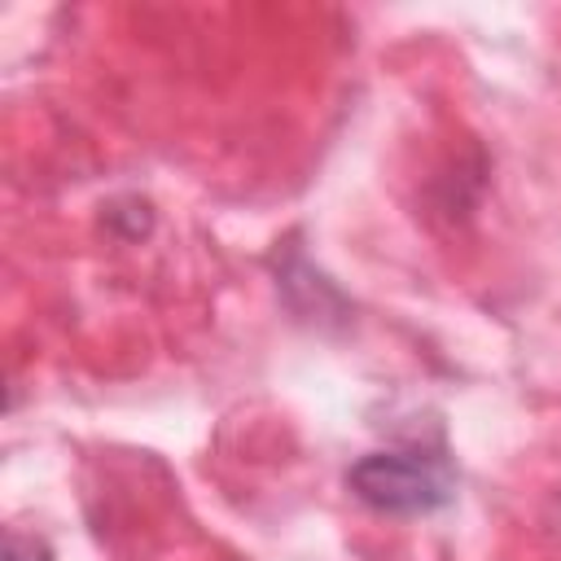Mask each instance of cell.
Here are the masks:
<instances>
[{"instance_id": "6da1fadb", "label": "cell", "mask_w": 561, "mask_h": 561, "mask_svg": "<svg viewBox=\"0 0 561 561\" xmlns=\"http://www.w3.org/2000/svg\"><path fill=\"white\" fill-rule=\"evenodd\" d=\"M346 491L386 517H425L456 500V469L438 451H368L346 469Z\"/></svg>"}, {"instance_id": "7a4b0ae2", "label": "cell", "mask_w": 561, "mask_h": 561, "mask_svg": "<svg viewBox=\"0 0 561 561\" xmlns=\"http://www.w3.org/2000/svg\"><path fill=\"white\" fill-rule=\"evenodd\" d=\"M4 561H53V552L35 535H9L4 539Z\"/></svg>"}]
</instances>
